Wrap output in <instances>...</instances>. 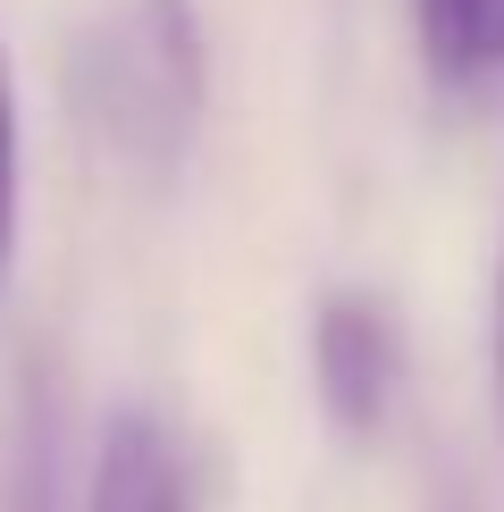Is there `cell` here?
<instances>
[{
    "instance_id": "6da1fadb",
    "label": "cell",
    "mask_w": 504,
    "mask_h": 512,
    "mask_svg": "<svg viewBox=\"0 0 504 512\" xmlns=\"http://www.w3.org/2000/svg\"><path fill=\"white\" fill-rule=\"evenodd\" d=\"M210 101V42L194 0H101L68 42V110L135 185H168Z\"/></svg>"
},
{
    "instance_id": "7a4b0ae2",
    "label": "cell",
    "mask_w": 504,
    "mask_h": 512,
    "mask_svg": "<svg viewBox=\"0 0 504 512\" xmlns=\"http://www.w3.org/2000/svg\"><path fill=\"white\" fill-rule=\"evenodd\" d=\"M311 395L336 420V437L370 445L387 429L395 395H404V336H395V311L378 294H328L311 311Z\"/></svg>"
},
{
    "instance_id": "3957f363",
    "label": "cell",
    "mask_w": 504,
    "mask_h": 512,
    "mask_svg": "<svg viewBox=\"0 0 504 512\" xmlns=\"http://www.w3.org/2000/svg\"><path fill=\"white\" fill-rule=\"evenodd\" d=\"M84 512H185V471L177 445L152 412H110L93 445V479H84Z\"/></svg>"
},
{
    "instance_id": "277c9868",
    "label": "cell",
    "mask_w": 504,
    "mask_h": 512,
    "mask_svg": "<svg viewBox=\"0 0 504 512\" xmlns=\"http://www.w3.org/2000/svg\"><path fill=\"white\" fill-rule=\"evenodd\" d=\"M420 59L446 93H479L504 76V0H412Z\"/></svg>"
},
{
    "instance_id": "5b68a950",
    "label": "cell",
    "mask_w": 504,
    "mask_h": 512,
    "mask_svg": "<svg viewBox=\"0 0 504 512\" xmlns=\"http://www.w3.org/2000/svg\"><path fill=\"white\" fill-rule=\"evenodd\" d=\"M17 261V84H9V42H0V286Z\"/></svg>"
},
{
    "instance_id": "8992f818",
    "label": "cell",
    "mask_w": 504,
    "mask_h": 512,
    "mask_svg": "<svg viewBox=\"0 0 504 512\" xmlns=\"http://www.w3.org/2000/svg\"><path fill=\"white\" fill-rule=\"evenodd\" d=\"M9 512H59V471H51V429H42V412H34L26 445H17V471H9Z\"/></svg>"
},
{
    "instance_id": "52a82bcc",
    "label": "cell",
    "mask_w": 504,
    "mask_h": 512,
    "mask_svg": "<svg viewBox=\"0 0 504 512\" xmlns=\"http://www.w3.org/2000/svg\"><path fill=\"white\" fill-rule=\"evenodd\" d=\"M488 395H496V445H504V236H496V286H488Z\"/></svg>"
}]
</instances>
